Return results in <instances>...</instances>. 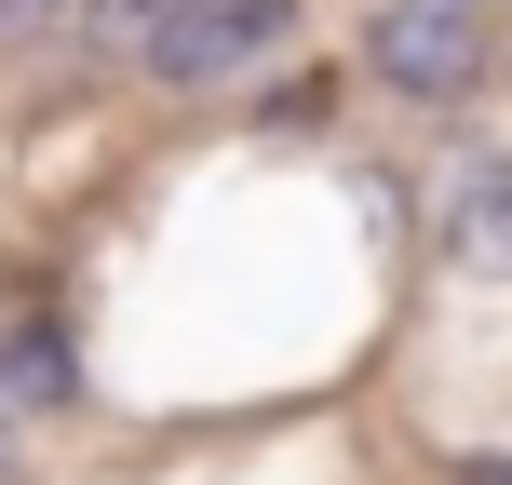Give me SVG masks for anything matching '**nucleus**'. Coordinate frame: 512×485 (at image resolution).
Segmentation results:
<instances>
[{
	"label": "nucleus",
	"mask_w": 512,
	"mask_h": 485,
	"mask_svg": "<svg viewBox=\"0 0 512 485\" xmlns=\"http://www.w3.org/2000/svg\"><path fill=\"white\" fill-rule=\"evenodd\" d=\"M95 27L162 81V95H230L297 41V0H95Z\"/></svg>",
	"instance_id": "nucleus-1"
},
{
	"label": "nucleus",
	"mask_w": 512,
	"mask_h": 485,
	"mask_svg": "<svg viewBox=\"0 0 512 485\" xmlns=\"http://www.w3.org/2000/svg\"><path fill=\"white\" fill-rule=\"evenodd\" d=\"M364 81H391L405 108L486 95V0H378L364 14Z\"/></svg>",
	"instance_id": "nucleus-2"
},
{
	"label": "nucleus",
	"mask_w": 512,
	"mask_h": 485,
	"mask_svg": "<svg viewBox=\"0 0 512 485\" xmlns=\"http://www.w3.org/2000/svg\"><path fill=\"white\" fill-rule=\"evenodd\" d=\"M432 230H445V256L459 270H499L512 283V149H459L432 176Z\"/></svg>",
	"instance_id": "nucleus-3"
},
{
	"label": "nucleus",
	"mask_w": 512,
	"mask_h": 485,
	"mask_svg": "<svg viewBox=\"0 0 512 485\" xmlns=\"http://www.w3.org/2000/svg\"><path fill=\"white\" fill-rule=\"evenodd\" d=\"M0 405H14V418L81 405V324H68V310H14V324H0Z\"/></svg>",
	"instance_id": "nucleus-4"
},
{
	"label": "nucleus",
	"mask_w": 512,
	"mask_h": 485,
	"mask_svg": "<svg viewBox=\"0 0 512 485\" xmlns=\"http://www.w3.org/2000/svg\"><path fill=\"white\" fill-rule=\"evenodd\" d=\"M81 0H0V27H68Z\"/></svg>",
	"instance_id": "nucleus-5"
},
{
	"label": "nucleus",
	"mask_w": 512,
	"mask_h": 485,
	"mask_svg": "<svg viewBox=\"0 0 512 485\" xmlns=\"http://www.w3.org/2000/svg\"><path fill=\"white\" fill-rule=\"evenodd\" d=\"M459 485H512V459H472V472H459Z\"/></svg>",
	"instance_id": "nucleus-6"
},
{
	"label": "nucleus",
	"mask_w": 512,
	"mask_h": 485,
	"mask_svg": "<svg viewBox=\"0 0 512 485\" xmlns=\"http://www.w3.org/2000/svg\"><path fill=\"white\" fill-rule=\"evenodd\" d=\"M0 472H14V405H0Z\"/></svg>",
	"instance_id": "nucleus-7"
},
{
	"label": "nucleus",
	"mask_w": 512,
	"mask_h": 485,
	"mask_svg": "<svg viewBox=\"0 0 512 485\" xmlns=\"http://www.w3.org/2000/svg\"><path fill=\"white\" fill-rule=\"evenodd\" d=\"M0 485H14V472H0Z\"/></svg>",
	"instance_id": "nucleus-8"
}]
</instances>
